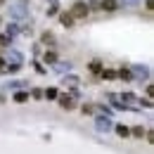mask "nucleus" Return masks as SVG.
I'll return each instance as SVG.
<instances>
[{
  "mask_svg": "<svg viewBox=\"0 0 154 154\" xmlns=\"http://www.w3.org/2000/svg\"><path fill=\"white\" fill-rule=\"evenodd\" d=\"M55 95H57V90H55V88H50V90L45 93V97H55Z\"/></svg>",
  "mask_w": 154,
  "mask_h": 154,
  "instance_id": "obj_9",
  "label": "nucleus"
},
{
  "mask_svg": "<svg viewBox=\"0 0 154 154\" xmlns=\"http://www.w3.org/2000/svg\"><path fill=\"white\" fill-rule=\"evenodd\" d=\"M88 14V5L85 2H76L74 10H71V17H85Z\"/></svg>",
  "mask_w": 154,
  "mask_h": 154,
  "instance_id": "obj_1",
  "label": "nucleus"
},
{
  "mask_svg": "<svg viewBox=\"0 0 154 154\" xmlns=\"http://www.w3.org/2000/svg\"><path fill=\"white\" fill-rule=\"evenodd\" d=\"M59 21H62V24H64V26H71V21H74V17H71V14H66V12H64V14H59Z\"/></svg>",
  "mask_w": 154,
  "mask_h": 154,
  "instance_id": "obj_4",
  "label": "nucleus"
},
{
  "mask_svg": "<svg viewBox=\"0 0 154 154\" xmlns=\"http://www.w3.org/2000/svg\"><path fill=\"white\" fill-rule=\"evenodd\" d=\"M133 135H137V137H142V135H145V131H142L140 126H135V128H133Z\"/></svg>",
  "mask_w": 154,
  "mask_h": 154,
  "instance_id": "obj_6",
  "label": "nucleus"
},
{
  "mask_svg": "<svg viewBox=\"0 0 154 154\" xmlns=\"http://www.w3.org/2000/svg\"><path fill=\"white\" fill-rule=\"evenodd\" d=\"M59 104H62L64 109H74V100H71V97H66V95L59 100Z\"/></svg>",
  "mask_w": 154,
  "mask_h": 154,
  "instance_id": "obj_2",
  "label": "nucleus"
},
{
  "mask_svg": "<svg viewBox=\"0 0 154 154\" xmlns=\"http://www.w3.org/2000/svg\"><path fill=\"white\" fill-rule=\"evenodd\" d=\"M14 100H17V102H26V93H17Z\"/></svg>",
  "mask_w": 154,
  "mask_h": 154,
  "instance_id": "obj_8",
  "label": "nucleus"
},
{
  "mask_svg": "<svg viewBox=\"0 0 154 154\" xmlns=\"http://www.w3.org/2000/svg\"><path fill=\"white\" fill-rule=\"evenodd\" d=\"M2 64H5V59H0V69H2Z\"/></svg>",
  "mask_w": 154,
  "mask_h": 154,
  "instance_id": "obj_10",
  "label": "nucleus"
},
{
  "mask_svg": "<svg viewBox=\"0 0 154 154\" xmlns=\"http://www.w3.org/2000/svg\"><path fill=\"white\" fill-rule=\"evenodd\" d=\"M43 40H45V43H48V45H50V43H52V40H55V36H52V33H45V36H43Z\"/></svg>",
  "mask_w": 154,
  "mask_h": 154,
  "instance_id": "obj_7",
  "label": "nucleus"
},
{
  "mask_svg": "<svg viewBox=\"0 0 154 154\" xmlns=\"http://www.w3.org/2000/svg\"><path fill=\"white\" fill-rule=\"evenodd\" d=\"M100 7H102V10H109V12H112V10H116V0H102V5H100Z\"/></svg>",
  "mask_w": 154,
  "mask_h": 154,
  "instance_id": "obj_3",
  "label": "nucleus"
},
{
  "mask_svg": "<svg viewBox=\"0 0 154 154\" xmlns=\"http://www.w3.org/2000/svg\"><path fill=\"white\" fill-rule=\"evenodd\" d=\"M116 133L121 135V137H128V135H131V131H128L126 126H119V128H116Z\"/></svg>",
  "mask_w": 154,
  "mask_h": 154,
  "instance_id": "obj_5",
  "label": "nucleus"
}]
</instances>
